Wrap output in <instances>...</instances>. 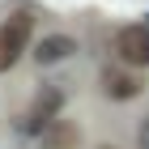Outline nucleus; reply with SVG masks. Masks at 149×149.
Wrapping results in <instances>:
<instances>
[{
    "mask_svg": "<svg viewBox=\"0 0 149 149\" xmlns=\"http://www.w3.org/2000/svg\"><path fill=\"white\" fill-rule=\"evenodd\" d=\"M60 107H64V94L56 85H43L38 98H34V107H30V115L22 119V132H43L51 119H60Z\"/></svg>",
    "mask_w": 149,
    "mask_h": 149,
    "instance_id": "nucleus-1",
    "label": "nucleus"
},
{
    "mask_svg": "<svg viewBox=\"0 0 149 149\" xmlns=\"http://www.w3.org/2000/svg\"><path fill=\"white\" fill-rule=\"evenodd\" d=\"M115 47H119V56H124L128 64L149 68V26H124L119 38H115Z\"/></svg>",
    "mask_w": 149,
    "mask_h": 149,
    "instance_id": "nucleus-2",
    "label": "nucleus"
},
{
    "mask_svg": "<svg viewBox=\"0 0 149 149\" xmlns=\"http://www.w3.org/2000/svg\"><path fill=\"white\" fill-rule=\"evenodd\" d=\"M102 90H107V98H115V102H128V98L141 94V81L128 68H102Z\"/></svg>",
    "mask_w": 149,
    "mask_h": 149,
    "instance_id": "nucleus-3",
    "label": "nucleus"
},
{
    "mask_svg": "<svg viewBox=\"0 0 149 149\" xmlns=\"http://www.w3.org/2000/svg\"><path fill=\"white\" fill-rule=\"evenodd\" d=\"M30 30H34V17L30 13H13V17H4V26H0V43H9L17 56L26 51V43H30Z\"/></svg>",
    "mask_w": 149,
    "mask_h": 149,
    "instance_id": "nucleus-4",
    "label": "nucleus"
},
{
    "mask_svg": "<svg viewBox=\"0 0 149 149\" xmlns=\"http://www.w3.org/2000/svg\"><path fill=\"white\" fill-rule=\"evenodd\" d=\"M72 51H77V43H72L68 34H51V38H43V43H38L34 60H38V64H56V60H68Z\"/></svg>",
    "mask_w": 149,
    "mask_h": 149,
    "instance_id": "nucleus-5",
    "label": "nucleus"
},
{
    "mask_svg": "<svg viewBox=\"0 0 149 149\" xmlns=\"http://www.w3.org/2000/svg\"><path fill=\"white\" fill-rule=\"evenodd\" d=\"M43 145L47 149H77V128L68 119H51L43 128Z\"/></svg>",
    "mask_w": 149,
    "mask_h": 149,
    "instance_id": "nucleus-6",
    "label": "nucleus"
},
{
    "mask_svg": "<svg viewBox=\"0 0 149 149\" xmlns=\"http://www.w3.org/2000/svg\"><path fill=\"white\" fill-rule=\"evenodd\" d=\"M13 64H17V51H13L9 43H0V72H4V68H13Z\"/></svg>",
    "mask_w": 149,
    "mask_h": 149,
    "instance_id": "nucleus-7",
    "label": "nucleus"
},
{
    "mask_svg": "<svg viewBox=\"0 0 149 149\" xmlns=\"http://www.w3.org/2000/svg\"><path fill=\"white\" fill-rule=\"evenodd\" d=\"M141 149H149V119L141 124Z\"/></svg>",
    "mask_w": 149,
    "mask_h": 149,
    "instance_id": "nucleus-8",
    "label": "nucleus"
},
{
    "mask_svg": "<svg viewBox=\"0 0 149 149\" xmlns=\"http://www.w3.org/2000/svg\"><path fill=\"white\" fill-rule=\"evenodd\" d=\"M102 149H115V145H102Z\"/></svg>",
    "mask_w": 149,
    "mask_h": 149,
    "instance_id": "nucleus-9",
    "label": "nucleus"
}]
</instances>
